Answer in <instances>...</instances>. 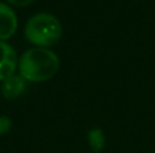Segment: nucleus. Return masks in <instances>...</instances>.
Masks as SVG:
<instances>
[{"label": "nucleus", "instance_id": "nucleus-4", "mask_svg": "<svg viewBox=\"0 0 155 153\" xmlns=\"http://www.w3.org/2000/svg\"><path fill=\"white\" fill-rule=\"evenodd\" d=\"M18 29V18L11 5L0 2V41L11 39Z\"/></svg>", "mask_w": 155, "mask_h": 153}, {"label": "nucleus", "instance_id": "nucleus-1", "mask_svg": "<svg viewBox=\"0 0 155 153\" xmlns=\"http://www.w3.org/2000/svg\"><path fill=\"white\" fill-rule=\"evenodd\" d=\"M60 68L59 56L50 48L32 47L18 57V74L27 83H44L53 78Z\"/></svg>", "mask_w": 155, "mask_h": 153}, {"label": "nucleus", "instance_id": "nucleus-7", "mask_svg": "<svg viewBox=\"0 0 155 153\" xmlns=\"http://www.w3.org/2000/svg\"><path fill=\"white\" fill-rule=\"evenodd\" d=\"M11 129H12V120H11V117L2 114L0 116V137L2 135H6Z\"/></svg>", "mask_w": 155, "mask_h": 153}, {"label": "nucleus", "instance_id": "nucleus-3", "mask_svg": "<svg viewBox=\"0 0 155 153\" xmlns=\"http://www.w3.org/2000/svg\"><path fill=\"white\" fill-rule=\"evenodd\" d=\"M18 68L17 51L6 41H0V83L15 74Z\"/></svg>", "mask_w": 155, "mask_h": 153}, {"label": "nucleus", "instance_id": "nucleus-6", "mask_svg": "<svg viewBox=\"0 0 155 153\" xmlns=\"http://www.w3.org/2000/svg\"><path fill=\"white\" fill-rule=\"evenodd\" d=\"M87 141L94 153H100L105 147V135L101 128H92L87 132Z\"/></svg>", "mask_w": 155, "mask_h": 153}, {"label": "nucleus", "instance_id": "nucleus-5", "mask_svg": "<svg viewBox=\"0 0 155 153\" xmlns=\"http://www.w3.org/2000/svg\"><path fill=\"white\" fill-rule=\"evenodd\" d=\"M26 86H27V81L20 74H14L9 78H6L5 81H2L0 92H2V96L5 99L14 101L26 92Z\"/></svg>", "mask_w": 155, "mask_h": 153}, {"label": "nucleus", "instance_id": "nucleus-8", "mask_svg": "<svg viewBox=\"0 0 155 153\" xmlns=\"http://www.w3.org/2000/svg\"><path fill=\"white\" fill-rule=\"evenodd\" d=\"M35 0H6L8 5L11 6H17V8H24V6H29L32 5Z\"/></svg>", "mask_w": 155, "mask_h": 153}, {"label": "nucleus", "instance_id": "nucleus-2", "mask_svg": "<svg viewBox=\"0 0 155 153\" xmlns=\"http://www.w3.org/2000/svg\"><path fill=\"white\" fill-rule=\"evenodd\" d=\"M62 24L57 17L48 12H39L30 17L24 26V38L38 48H50L62 38Z\"/></svg>", "mask_w": 155, "mask_h": 153}]
</instances>
